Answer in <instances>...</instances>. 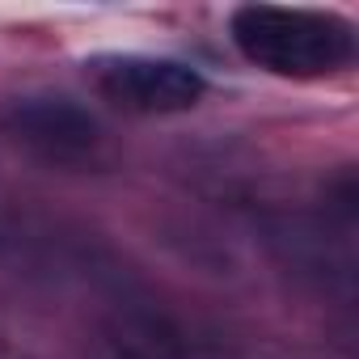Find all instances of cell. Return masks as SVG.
Wrapping results in <instances>:
<instances>
[{
    "instance_id": "6da1fadb",
    "label": "cell",
    "mask_w": 359,
    "mask_h": 359,
    "mask_svg": "<svg viewBox=\"0 0 359 359\" xmlns=\"http://www.w3.org/2000/svg\"><path fill=\"white\" fill-rule=\"evenodd\" d=\"M233 43L250 64L279 76H321L342 68L355 51L351 26L342 18L313 9H275V5L237 9Z\"/></svg>"
},
{
    "instance_id": "7a4b0ae2",
    "label": "cell",
    "mask_w": 359,
    "mask_h": 359,
    "mask_svg": "<svg viewBox=\"0 0 359 359\" xmlns=\"http://www.w3.org/2000/svg\"><path fill=\"white\" fill-rule=\"evenodd\" d=\"M93 85L127 110L140 114H173L191 110L203 97V76L177 60L156 55H102L89 64Z\"/></svg>"
},
{
    "instance_id": "3957f363",
    "label": "cell",
    "mask_w": 359,
    "mask_h": 359,
    "mask_svg": "<svg viewBox=\"0 0 359 359\" xmlns=\"http://www.w3.org/2000/svg\"><path fill=\"white\" fill-rule=\"evenodd\" d=\"M9 127L47 156H81L97 144V123L68 97H26L9 110Z\"/></svg>"
}]
</instances>
